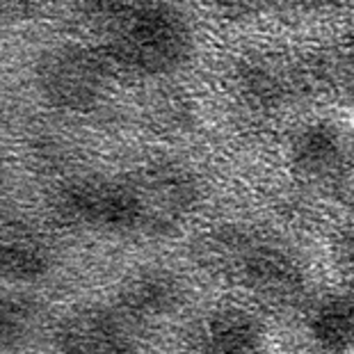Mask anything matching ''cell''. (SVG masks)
Masks as SVG:
<instances>
[{
    "label": "cell",
    "mask_w": 354,
    "mask_h": 354,
    "mask_svg": "<svg viewBox=\"0 0 354 354\" xmlns=\"http://www.w3.org/2000/svg\"><path fill=\"white\" fill-rule=\"evenodd\" d=\"M35 87L53 108L87 112L108 94V62L80 44H57L37 57Z\"/></svg>",
    "instance_id": "cell-5"
},
{
    "label": "cell",
    "mask_w": 354,
    "mask_h": 354,
    "mask_svg": "<svg viewBox=\"0 0 354 354\" xmlns=\"http://www.w3.org/2000/svg\"><path fill=\"white\" fill-rule=\"evenodd\" d=\"M290 160L308 178L336 176L348 160V140L336 124L313 122L292 138Z\"/></svg>",
    "instance_id": "cell-10"
},
{
    "label": "cell",
    "mask_w": 354,
    "mask_h": 354,
    "mask_svg": "<svg viewBox=\"0 0 354 354\" xmlns=\"http://www.w3.org/2000/svg\"><path fill=\"white\" fill-rule=\"evenodd\" d=\"M55 268V252L48 238L28 222L5 220L0 270L12 283H35L46 279Z\"/></svg>",
    "instance_id": "cell-9"
},
{
    "label": "cell",
    "mask_w": 354,
    "mask_h": 354,
    "mask_svg": "<svg viewBox=\"0 0 354 354\" xmlns=\"http://www.w3.org/2000/svg\"><path fill=\"white\" fill-rule=\"evenodd\" d=\"M140 327L115 304H82L53 329L55 354H140Z\"/></svg>",
    "instance_id": "cell-6"
},
{
    "label": "cell",
    "mask_w": 354,
    "mask_h": 354,
    "mask_svg": "<svg viewBox=\"0 0 354 354\" xmlns=\"http://www.w3.org/2000/svg\"><path fill=\"white\" fill-rule=\"evenodd\" d=\"M185 299L187 288L180 274L162 266H147L124 279L115 306L138 327H145L171 318Z\"/></svg>",
    "instance_id": "cell-8"
},
{
    "label": "cell",
    "mask_w": 354,
    "mask_h": 354,
    "mask_svg": "<svg viewBox=\"0 0 354 354\" xmlns=\"http://www.w3.org/2000/svg\"><path fill=\"white\" fill-rule=\"evenodd\" d=\"M306 329L322 352L345 354L354 350V290L322 297L308 311Z\"/></svg>",
    "instance_id": "cell-11"
},
{
    "label": "cell",
    "mask_w": 354,
    "mask_h": 354,
    "mask_svg": "<svg viewBox=\"0 0 354 354\" xmlns=\"http://www.w3.org/2000/svg\"><path fill=\"white\" fill-rule=\"evenodd\" d=\"M105 28L108 62L133 76L160 78L178 71L194 50L190 21L171 5L101 3L87 7Z\"/></svg>",
    "instance_id": "cell-1"
},
{
    "label": "cell",
    "mask_w": 354,
    "mask_h": 354,
    "mask_svg": "<svg viewBox=\"0 0 354 354\" xmlns=\"http://www.w3.org/2000/svg\"><path fill=\"white\" fill-rule=\"evenodd\" d=\"M336 261L341 268V274L348 281V290H354V233H345L338 240L336 247Z\"/></svg>",
    "instance_id": "cell-14"
},
{
    "label": "cell",
    "mask_w": 354,
    "mask_h": 354,
    "mask_svg": "<svg viewBox=\"0 0 354 354\" xmlns=\"http://www.w3.org/2000/svg\"><path fill=\"white\" fill-rule=\"evenodd\" d=\"M135 210V236L167 238L197 210L199 183L185 165L169 158L142 160L124 171Z\"/></svg>",
    "instance_id": "cell-3"
},
{
    "label": "cell",
    "mask_w": 354,
    "mask_h": 354,
    "mask_svg": "<svg viewBox=\"0 0 354 354\" xmlns=\"http://www.w3.org/2000/svg\"><path fill=\"white\" fill-rule=\"evenodd\" d=\"M206 256L233 281L274 308H292L308 290L306 270L281 243L245 229H222L206 240Z\"/></svg>",
    "instance_id": "cell-2"
},
{
    "label": "cell",
    "mask_w": 354,
    "mask_h": 354,
    "mask_svg": "<svg viewBox=\"0 0 354 354\" xmlns=\"http://www.w3.org/2000/svg\"><path fill=\"white\" fill-rule=\"evenodd\" d=\"M266 325L252 308L222 304L210 308L187 334L190 354H263Z\"/></svg>",
    "instance_id": "cell-7"
},
{
    "label": "cell",
    "mask_w": 354,
    "mask_h": 354,
    "mask_svg": "<svg viewBox=\"0 0 354 354\" xmlns=\"http://www.w3.org/2000/svg\"><path fill=\"white\" fill-rule=\"evenodd\" d=\"M46 327V306L26 290H7L0 299V338L5 354L32 348Z\"/></svg>",
    "instance_id": "cell-12"
},
{
    "label": "cell",
    "mask_w": 354,
    "mask_h": 354,
    "mask_svg": "<svg viewBox=\"0 0 354 354\" xmlns=\"http://www.w3.org/2000/svg\"><path fill=\"white\" fill-rule=\"evenodd\" d=\"M240 89L254 103L272 105L286 94V80L272 62H250L240 73Z\"/></svg>",
    "instance_id": "cell-13"
},
{
    "label": "cell",
    "mask_w": 354,
    "mask_h": 354,
    "mask_svg": "<svg viewBox=\"0 0 354 354\" xmlns=\"http://www.w3.org/2000/svg\"><path fill=\"white\" fill-rule=\"evenodd\" d=\"M50 208L69 229L135 236L133 199L122 174H89L64 180L53 192Z\"/></svg>",
    "instance_id": "cell-4"
}]
</instances>
